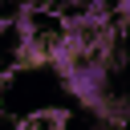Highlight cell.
Returning <instances> with one entry per match:
<instances>
[{
  "mask_svg": "<svg viewBox=\"0 0 130 130\" xmlns=\"http://www.w3.org/2000/svg\"><path fill=\"white\" fill-rule=\"evenodd\" d=\"M65 89H69L81 106L106 114V102L114 98V93H110V65H102V61H81L73 73H65Z\"/></svg>",
  "mask_w": 130,
  "mask_h": 130,
  "instance_id": "6da1fadb",
  "label": "cell"
}]
</instances>
